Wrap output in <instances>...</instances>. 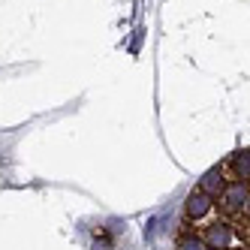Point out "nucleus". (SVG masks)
<instances>
[{
  "label": "nucleus",
  "mask_w": 250,
  "mask_h": 250,
  "mask_svg": "<svg viewBox=\"0 0 250 250\" xmlns=\"http://www.w3.org/2000/svg\"><path fill=\"white\" fill-rule=\"evenodd\" d=\"M226 184H229V181H226V175H223V169H220V166L208 169V172L199 178V190H202L205 196H211V199H217L220 190H223Z\"/></svg>",
  "instance_id": "39448f33"
},
{
  "label": "nucleus",
  "mask_w": 250,
  "mask_h": 250,
  "mask_svg": "<svg viewBox=\"0 0 250 250\" xmlns=\"http://www.w3.org/2000/svg\"><path fill=\"white\" fill-rule=\"evenodd\" d=\"M223 175H226V181H247V175H250V151H235L226 163L220 166Z\"/></svg>",
  "instance_id": "20e7f679"
},
{
  "label": "nucleus",
  "mask_w": 250,
  "mask_h": 250,
  "mask_svg": "<svg viewBox=\"0 0 250 250\" xmlns=\"http://www.w3.org/2000/svg\"><path fill=\"white\" fill-rule=\"evenodd\" d=\"M175 250H208L205 241L199 238V232L190 229V232H181V235L175 238Z\"/></svg>",
  "instance_id": "423d86ee"
},
{
  "label": "nucleus",
  "mask_w": 250,
  "mask_h": 250,
  "mask_svg": "<svg viewBox=\"0 0 250 250\" xmlns=\"http://www.w3.org/2000/svg\"><path fill=\"white\" fill-rule=\"evenodd\" d=\"M247 220H226L214 217L202 226L199 238L208 250H247Z\"/></svg>",
  "instance_id": "f257e3e1"
},
{
  "label": "nucleus",
  "mask_w": 250,
  "mask_h": 250,
  "mask_svg": "<svg viewBox=\"0 0 250 250\" xmlns=\"http://www.w3.org/2000/svg\"><path fill=\"white\" fill-rule=\"evenodd\" d=\"M247 202H250L247 181H229L214 199V205L220 208V217L226 220H247Z\"/></svg>",
  "instance_id": "f03ea898"
},
{
  "label": "nucleus",
  "mask_w": 250,
  "mask_h": 250,
  "mask_svg": "<svg viewBox=\"0 0 250 250\" xmlns=\"http://www.w3.org/2000/svg\"><path fill=\"white\" fill-rule=\"evenodd\" d=\"M217 217V205H214L211 196H205L199 187L190 190L187 196V202H184V232L190 229H202L208 220Z\"/></svg>",
  "instance_id": "7ed1b4c3"
}]
</instances>
